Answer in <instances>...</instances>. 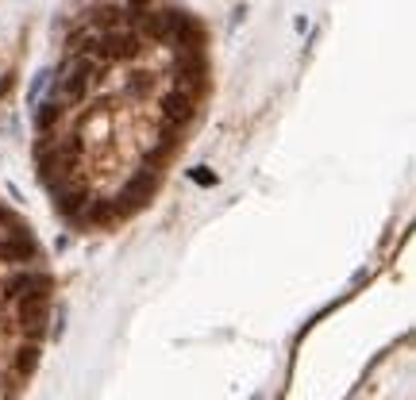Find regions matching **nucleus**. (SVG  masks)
I'll return each instance as SVG.
<instances>
[{"label": "nucleus", "mask_w": 416, "mask_h": 400, "mask_svg": "<svg viewBox=\"0 0 416 400\" xmlns=\"http://www.w3.org/2000/svg\"><path fill=\"white\" fill-rule=\"evenodd\" d=\"M54 293V278L43 265H24V270L8 273L0 281V300L4 304H20V300H51Z\"/></svg>", "instance_id": "obj_1"}, {"label": "nucleus", "mask_w": 416, "mask_h": 400, "mask_svg": "<svg viewBox=\"0 0 416 400\" xmlns=\"http://www.w3.org/2000/svg\"><path fill=\"white\" fill-rule=\"evenodd\" d=\"M100 78H104V62H97V58H62L54 89H58L62 97H70L73 104H81L85 93H89L93 85H100Z\"/></svg>", "instance_id": "obj_2"}, {"label": "nucleus", "mask_w": 416, "mask_h": 400, "mask_svg": "<svg viewBox=\"0 0 416 400\" xmlns=\"http://www.w3.org/2000/svg\"><path fill=\"white\" fill-rule=\"evenodd\" d=\"M170 78H174V89H182L193 100H201L208 93V58H204V51H174V70H170Z\"/></svg>", "instance_id": "obj_3"}, {"label": "nucleus", "mask_w": 416, "mask_h": 400, "mask_svg": "<svg viewBox=\"0 0 416 400\" xmlns=\"http://www.w3.org/2000/svg\"><path fill=\"white\" fill-rule=\"evenodd\" d=\"M143 54V39L131 23H120V27H108L100 39V51H97V62H135Z\"/></svg>", "instance_id": "obj_4"}, {"label": "nucleus", "mask_w": 416, "mask_h": 400, "mask_svg": "<svg viewBox=\"0 0 416 400\" xmlns=\"http://www.w3.org/2000/svg\"><path fill=\"white\" fill-rule=\"evenodd\" d=\"M155 189H158V169H150V166L135 169V174L124 181L120 196L112 200V204H116V212H120V220H124V216H131V212H139V208L150 200V193H155Z\"/></svg>", "instance_id": "obj_5"}, {"label": "nucleus", "mask_w": 416, "mask_h": 400, "mask_svg": "<svg viewBox=\"0 0 416 400\" xmlns=\"http://www.w3.org/2000/svg\"><path fill=\"white\" fill-rule=\"evenodd\" d=\"M46 320H51V300H20L16 304V331L39 347V339L46 335Z\"/></svg>", "instance_id": "obj_6"}, {"label": "nucleus", "mask_w": 416, "mask_h": 400, "mask_svg": "<svg viewBox=\"0 0 416 400\" xmlns=\"http://www.w3.org/2000/svg\"><path fill=\"white\" fill-rule=\"evenodd\" d=\"M43 258L39 243H35L31 231H24V227H16V231H4V239H0V262H16V265H35Z\"/></svg>", "instance_id": "obj_7"}, {"label": "nucleus", "mask_w": 416, "mask_h": 400, "mask_svg": "<svg viewBox=\"0 0 416 400\" xmlns=\"http://www.w3.org/2000/svg\"><path fill=\"white\" fill-rule=\"evenodd\" d=\"M158 112H162V123L182 131L185 123L197 116V100L189 97V93H182V89H166L162 97H158Z\"/></svg>", "instance_id": "obj_8"}, {"label": "nucleus", "mask_w": 416, "mask_h": 400, "mask_svg": "<svg viewBox=\"0 0 416 400\" xmlns=\"http://www.w3.org/2000/svg\"><path fill=\"white\" fill-rule=\"evenodd\" d=\"M54 208H58V216H66V220H78V212H81V208L85 204H89V189H85V185H78V181H66V185L62 189H54Z\"/></svg>", "instance_id": "obj_9"}, {"label": "nucleus", "mask_w": 416, "mask_h": 400, "mask_svg": "<svg viewBox=\"0 0 416 400\" xmlns=\"http://www.w3.org/2000/svg\"><path fill=\"white\" fill-rule=\"evenodd\" d=\"M35 366H39V347L35 342H24V347L12 350V377L16 381H27L35 374Z\"/></svg>", "instance_id": "obj_10"}, {"label": "nucleus", "mask_w": 416, "mask_h": 400, "mask_svg": "<svg viewBox=\"0 0 416 400\" xmlns=\"http://www.w3.org/2000/svg\"><path fill=\"white\" fill-rule=\"evenodd\" d=\"M62 116H66V112H62L54 100H43L39 108H35V131H39V135H51V127H54Z\"/></svg>", "instance_id": "obj_11"}, {"label": "nucleus", "mask_w": 416, "mask_h": 400, "mask_svg": "<svg viewBox=\"0 0 416 400\" xmlns=\"http://www.w3.org/2000/svg\"><path fill=\"white\" fill-rule=\"evenodd\" d=\"M155 81H158V78H150V73H131V78H128V97L147 100L150 93H155Z\"/></svg>", "instance_id": "obj_12"}, {"label": "nucleus", "mask_w": 416, "mask_h": 400, "mask_svg": "<svg viewBox=\"0 0 416 400\" xmlns=\"http://www.w3.org/2000/svg\"><path fill=\"white\" fill-rule=\"evenodd\" d=\"M189 181H193V185H201V189H212L216 185V174L208 166H193V169H189Z\"/></svg>", "instance_id": "obj_13"}, {"label": "nucleus", "mask_w": 416, "mask_h": 400, "mask_svg": "<svg viewBox=\"0 0 416 400\" xmlns=\"http://www.w3.org/2000/svg\"><path fill=\"white\" fill-rule=\"evenodd\" d=\"M51 78H54V73H51V70H43V73H35V81H31V93H27V100H35V97H39V93L46 89V85H51Z\"/></svg>", "instance_id": "obj_14"}, {"label": "nucleus", "mask_w": 416, "mask_h": 400, "mask_svg": "<svg viewBox=\"0 0 416 400\" xmlns=\"http://www.w3.org/2000/svg\"><path fill=\"white\" fill-rule=\"evenodd\" d=\"M12 81H16V78H12V73H4V78H0V97H4V93H8V89H12Z\"/></svg>", "instance_id": "obj_15"}]
</instances>
